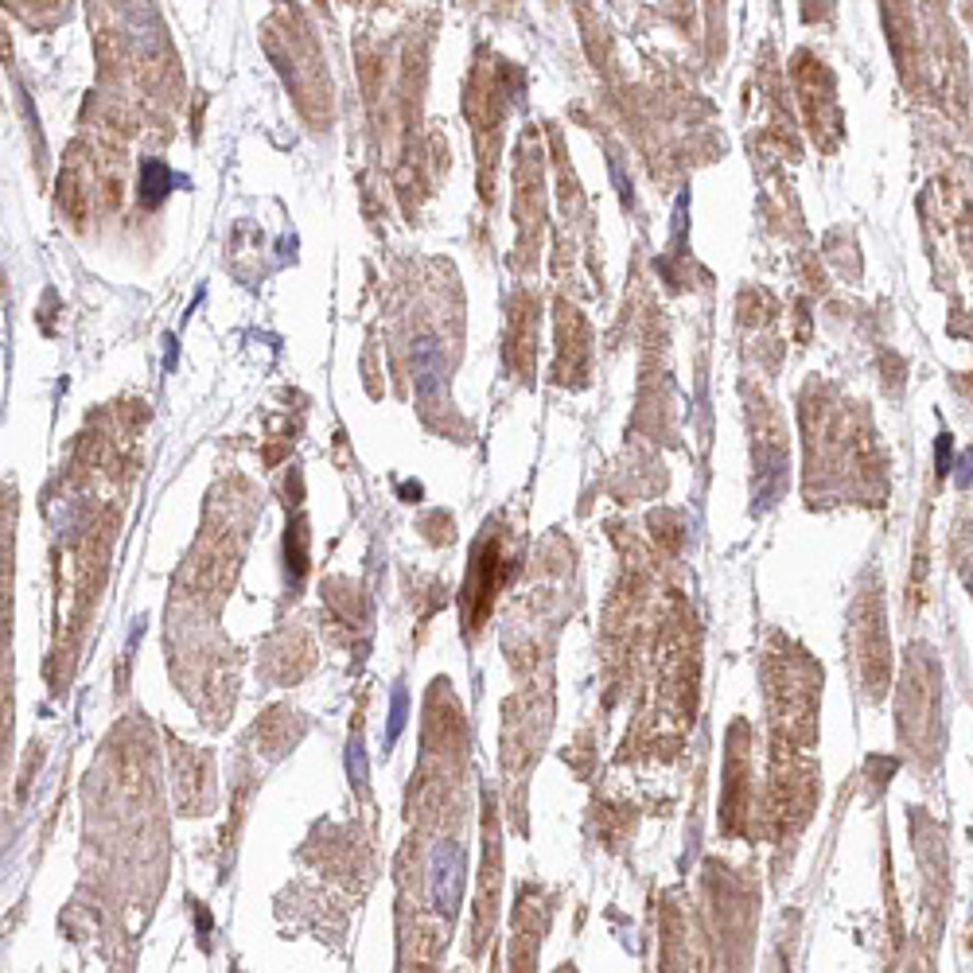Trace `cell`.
Listing matches in <instances>:
<instances>
[{
    "mask_svg": "<svg viewBox=\"0 0 973 973\" xmlns=\"http://www.w3.org/2000/svg\"><path fill=\"white\" fill-rule=\"evenodd\" d=\"M405 717H409V693L397 685L394 689V705H390V728H386V744H397L401 728H405Z\"/></svg>",
    "mask_w": 973,
    "mask_h": 973,
    "instance_id": "cell-4",
    "label": "cell"
},
{
    "mask_svg": "<svg viewBox=\"0 0 973 973\" xmlns=\"http://www.w3.org/2000/svg\"><path fill=\"white\" fill-rule=\"evenodd\" d=\"M464 884H468V853L456 841H440L433 849V868H429V892H433V907L452 919L460 911L464 900Z\"/></svg>",
    "mask_w": 973,
    "mask_h": 973,
    "instance_id": "cell-1",
    "label": "cell"
},
{
    "mask_svg": "<svg viewBox=\"0 0 973 973\" xmlns=\"http://www.w3.org/2000/svg\"><path fill=\"white\" fill-rule=\"evenodd\" d=\"M413 382H417L421 397H429L444 382V355H440V347H436L433 339H425L413 351Z\"/></svg>",
    "mask_w": 973,
    "mask_h": 973,
    "instance_id": "cell-2",
    "label": "cell"
},
{
    "mask_svg": "<svg viewBox=\"0 0 973 973\" xmlns=\"http://www.w3.org/2000/svg\"><path fill=\"white\" fill-rule=\"evenodd\" d=\"M168 183H172V172H168L160 160L145 164V172H141V199H145L148 207H156V203L168 195Z\"/></svg>",
    "mask_w": 973,
    "mask_h": 973,
    "instance_id": "cell-3",
    "label": "cell"
},
{
    "mask_svg": "<svg viewBox=\"0 0 973 973\" xmlns=\"http://www.w3.org/2000/svg\"><path fill=\"white\" fill-rule=\"evenodd\" d=\"M347 771H351V779H355L359 787L366 783V756H362V744H359V740H355V744L347 748Z\"/></svg>",
    "mask_w": 973,
    "mask_h": 973,
    "instance_id": "cell-5",
    "label": "cell"
},
{
    "mask_svg": "<svg viewBox=\"0 0 973 973\" xmlns=\"http://www.w3.org/2000/svg\"><path fill=\"white\" fill-rule=\"evenodd\" d=\"M935 460H938V475H950V468H954V444H950V436H946V433L938 436Z\"/></svg>",
    "mask_w": 973,
    "mask_h": 973,
    "instance_id": "cell-6",
    "label": "cell"
}]
</instances>
